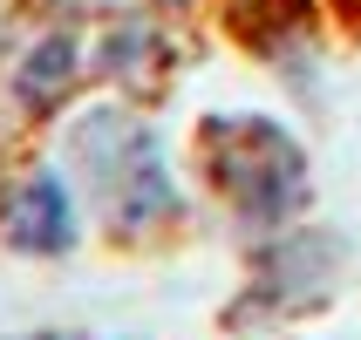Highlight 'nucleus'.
Segmentation results:
<instances>
[{"mask_svg":"<svg viewBox=\"0 0 361 340\" xmlns=\"http://www.w3.org/2000/svg\"><path fill=\"white\" fill-rule=\"evenodd\" d=\"M55 340H61V334H55Z\"/></svg>","mask_w":361,"mask_h":340,"instance_id":"20e7f679","label":"nucleus"},{"mask_svg":"<svg viewBox=\"0 0 361 340\" xmlns=\"http://www.w3.org/2000/svg\"><path fill=\"white\" fill-rule=\"evenodd\" d=\"M204 170L219 177V191L259 218H280V211H300L307 198V163L300 150L286 143V130L252 116L232 122H204Z\"/></svg>","mask_w":361,"mask_h":340,"instance_id":"f257e3e1","label":"nucleus"},{"mask_svg":"<svg viewBox=\"0 0 361 340\" xmlns=\"http://www.w3.org/2000/svg\"><path fill=\"white\" fill-rule=\"evenodd\" d=\"M7 239L20 252H68L75 245V211H68V191L55 177H27L7 204Z\"/></svg>","mask_w":361,"mask_h":340,"instance_id":"7ed1b4c3","label":"nucleus"},{"mask_svg":"<svg viewBox=\"0 0 361 340\" xmlns=\"http://www.w3.org/2000/svg\"><path fill=\"white\" fill-rule=\"evenodd\" d=\"M75 157L89 163V177L102 184L109 225L137 232V225H157V218H171V211H178V198H171V177H164V157H157V143L143 137L130 116H116V109L89 116V122H82V137H75Z\"/></svg>","mask_w":361,"mask_h":340,"instance_id":"f03ea898","label":"nucleus"}]
</instances>
